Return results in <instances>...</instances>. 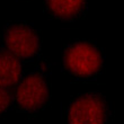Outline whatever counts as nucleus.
<instances>
[{
    "label": "nucleus",
    "mask_w": 124,
    "mask_h": 124,
    "mask_svg": "<svg viewBox=\"0 0 124 124\" xmlns=\"http://www.w3.org/2000/svg\"><path fill=\"white\" fill-rule=\"evenodd\" d=\"M11 101V96L6 89L0 88V113H2Z\"/></svg>",
    "instance_id": "obj_7"
},
{
    "label": "nucleus",
    "mask_w": 124,
    "mask_h": 124,
    "mask_svg": "<svg viewBox=\"0 0 124 124\" xmlns=\"http://www.w3.org/2000/svg\"><path fill=\"white\" fill-rule=\"evenodd\" d=\"M105 121L106 107L98 95H82L69 108V124H104Z\"/></svg>",
    "instance_id": "obj_2"
},
{
    "label": "nucleus",
    "mask_w": 124,
    "mask_h": 124,
    "mask_svg": "<svg viewBox=\"0 0 124 124\" xmlns=\"http://www.w3.org/2000/svg\"><path fill=\"white\" fill-rule=\"evenodd\" d=\"M50 11L61 19H71L85 8V0H46Z\"/></svg>",
    "instance_id": "obj_6"
},
{
    "label": "nucleus",
    "mask_w": 124,
    "mask_h": 124,
    "mask_svg": "<svg viewBox=\"0 0 124 124\" xmlns=\"http://www.w3.org/2000/svg\"><path fill=\"white\" fill-rule=\"evenodd\" d=\"M22 75L19 60L9 51H0V88L16 85Z\"/></svg>",
    "instance_id": "obj_5"
},
{
    "label": "nucleus",
    "mask_w": 124,
    "mask_h": 124,
    "mask_svg": "<svg viewBox=\"0 0 124 124\" xmlns=\"http://www.w3.org/2000/svg\"><path fill=\"white\" fill-rule=\"evenodd\" d=\"M17 103L26 111H37L49 99V88L39 75H30L20 82L16 90Z\"/></svg>",
    "instance_id": "obj_3"
},
{
    "label": "nucleus",
    "mask_w": 124,
    "mask_h": 124,
    "mask_svg": "<svg viewBox=\"0 0 124 124\" xmlns=\"http://www.w3.org/2000/svg\"><path fill=\"white\" fill-rule=\"evenodd\" d=\"M5 42L9 52L16 58H31L39 47V36L32 28L25 25L9 27L5 35Z\"/></svg>",
    "instance_id": "obj_4"
},
{
    "label": "nucleus",
    "mask_w": 124,
    "mask_h": 124,
    "mask_svg": "<svg viewBox=\"0 0 124 124\" xmlns=\"http://www.w3.org/2000/svg\"><path fill=\"white\" fill-rule=\"evenodd\" d=\"M63 61L67 69L73 75L89 77L101 69L103 60L95 46L85 42H79L65 51Z\"/></svg>",
    "instance_id": "obj_1"
}]
</instances>
